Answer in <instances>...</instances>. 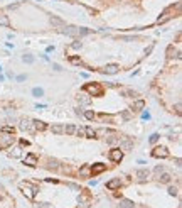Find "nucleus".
<instances>
[{
  "label": "nucleus",
  "mask_w": 182,
  "mask_h": 208,
  "mask_svg": "<svg viewBox=\"0 0 182 208\" xmlns=\"http://www.w3.org/2000/svg\"><path fill=\"white\" fill-rule=\"evenodd\" d=\"M169 195L177 196V188H174V186H170V188H169Z\"/></svg>",
  "instance_id": "obj_31"
},
{
  "label": "nucleus",
  "mask_w": 182,
  "mask_h": 208,
  "mask_svg": "<svg viewBox=\"0 0 182 208\" xmlns=\"http://www.w3.org/2000/svg\"><path fill=\"white\" fill-rule=\"evenodd\" d=\"M0 26H10V22H8V19H7V15H4V14H0Z\"/></svg>",
  "instance_id": "obj_23"
},
{
  "label": "nucleus",
  "mask_w": 182,
  "mask_h": 208,
  "mask_svg": "<svg viewBox=\"0 0 182 208\" xmlns=\"http://www.w3.org/2000/svg\"><path fill=\"white\" fill-rule=\"evenodd\" d=\"M105 169H106V166H105V164H101V162H98V164H94L93 168H91V176L100 174V173H103Z\"/></svg>",
  "instance_id": "obj_9"
},
{
  "label": "nucleus",
  "mask_w": 182,
  "mask_h": 208,
  "mask_svg": "<svg viewBox=\"0 0 182 208\" xmlns=\"http://www.w3.org/2000/svg\"><path fill=\"white\" fill-rule=\"evenodd\" d=\"M148 174H150V173H148V169H137V171H135V176H137V178H138L140 181L147 179Z\"/></svg>",
  "instance_id": "obj_10"
},
{
  "label": "nucleus",
  "mask_w": 182,
  "mask_h": 208,
  "mask_svg": "<svg viewBox=\"0 0 182 208\" xmlns=\"http://www.w3.org/2000/svg\"><path fill=\"white\" fill-rule=\"evenodd\" d=\"M84 137L88 139H96V130L91 127H84Z\"/></svg>",
  "instance_id": "obj_11"
},
{
  "label": "nucleus",
  "mask_w": 182,
  "mask_h": 208,
  "mask_svg": "<svg viewBox=\"0 0 182 208\" xmlns=\"http://www.w3.org/2000/svg\"><path fill=\"white\" fill-rule=\"evenodd\" d=\"M20 151H22L20 147H15L13 151H10V152H8V156H10V157H19V156H20Z\"/></svg>",
  "instance_id": "obj_24"
},
{
  "label": "nucleus",
  "mask_w": 182,
  "mask_h": 208,
  "mask_svg": "<svg viewBox=\"0 0 182 208\" xmlns=\"http://www.w3.org/2000/svg\"><path fill=\"white\" fill-rule=\"evenodd\" d=\"M24 164H27V166H37V164H39V159H37L35 154H27L25 159H24Z\"/></svg>",
  "instance_id": "obj_7"
},
{
  "label": "nucleus",
  "mask_w": 182,
  "mask_h": 208,
  "mask_svg": "<svg viewBox=\"0 0 182 208\" xmlns=\"http://www.w3.org/2000/svg\"><path fill=\"white\" fill-rule=\"evenodd\" d=\"M118 71V66H115V64H110V66L105 68V73H110V74H113Z\"/></svg>",
  "instance_id": "obj_22"
},
{
  "label": "nucleus",
  "mask_w": 182,
  "mask_h": 208,
  "mask_svg": "<svg viewBox=\"0 0 182 208\" xmlns=\"http://www.w3.org/2000/svg\"><path fill=\"white\" fill-rule=\"evenodd\" d=\"M143 107H145V101H143V100H137L133 103V110H135V112H140Z\"/></svg>",
  "instance_id": "obj_17"
},
{
  "label": "nucleus",
  "mask_w": 182,
  "mask_h": 208,
  "mask_svg": "<svg viewBox=\"0 0 182 208\" xmlns=\"http://www.w3.org/2000/svg\"><path fill=\"white\" fill-rule=\"evenodd\" d=\"M135 203L132 202V200H128V198H123L120 202V208H133Z\"/></svg>",
  "instance_id": "obj_13"
},
{
  "label": "nucleus",
  "mask_w": 182,
  "mask_h": 208,
  "mask_svg": "<svg viewBox=\"0 0 182 208\" xmlns=\"http://www.w3.org/2000/svg\"><path fill=\"white\" fill-rule=\"evenodd\" d=\"M79 103H81V105H89V103H91V98H89L88 95H81V96H79Z\"/></svg>",
  "instance_id": "obj_18"
},
{
  "label": "nucleus",
  "mask_w": 182,
  "mask_h": 208,
  "mask_svg": "<svg viewBox=\"0 0 182 208\" xmlns=\"http://www.w3.org/2000/svg\"><path fill=\"white\" fill-rule=\"evenodd\" d=\"M62 132H66L67 135H73L76 132V127H74L73 124H67L66 127H62Z\"/></svg>",
  "instance_id": "obj_14"
},
{
  "label": "nucleus",
  "mask_w": 182,
  "mask_h": 208,
  "mask_svg": "<svg viewBox=\"0 0 182 208\" xmlns=\"http://www.w3.org/2000/svg\"><path fill=\"white\" fill-rule=\"evenodd\" d=\"M34 129H35V130H46L47 125L40 120H34Z\"/></svg>",
  "instance_id": "obj_15"
},
{
  "label": "nucleus",
  "mask_w": 182,
  "mask_h": 208,
  "mask_svg": "<svg viewBox=\"0 0 182 208\" xmlns=\"http://www.w3.org/2000/svg\"><path fill=\"white\" fill-rule=\"evenodd\" d=\"M84 90H86V91H89V93L93 95V96H100V95L103 93V88H101L98 83H93V85H86V86H84Z\"/></svg>",
  "instance_id": "obj_4"
},
{
  "label": "nucleus",
  "mask_w": 182,
  "mask_h": 208,
  "mask_svg": "<svg viewBox=\"0 0 182 208\" xmlns=\"http://www.w3.org/2000/svg\"><path fill=\"white\" fill-rule=\"evenodd\" d=\"M51 130L54 134H62V125L61 124H54V125H51Z\"/></svg>",
  "instance_id": "obj_19"
},
{
  "label": "nucleus",
  "mask_w": 182,
  "mask_h": 208,
  "mask_svg": "<svg viewBox=\"0 0 182 208\" xmlns=\"http://www.w3.org/2000/svg\"><path fill=\"white\" fill-rule=\"evenodd\" d=\"M84 117H86L88 120H94V117H96V115H94L93 110H86V112H84Z\"/></svg>",
  "instance_id": "obj_25"
},
{
  "label": "nucleus",
  "mask_w": 182,
  "mask_h": 208,
  "mask_svg": "<svg viewBox=\"0 0 182 208\" xmlns=\"http://www.w3.org/2000/svg\"><path fill=\"white\" fill-rule=\"evenodd\" d=\"M120 186H121V179H120V178H113V179H110V181L106 183V188L111 189V191H113V189H118Z\"/></svg>",
  "instance_id": "obj_8"
},
{
  "label": "nucleus",
  "mask_w": 182,
  "mask_h": 208,
  "mask_svg": "<svg viewBox=\"0 0 182 208\" xmlns=\"http://www.w3.org/2000/svg\"><path fill=\"white\" fill-rule=\"evenodd\" d=\"M170 179H172V178H170V174H169V173H164V174L159 178V181H160V183H165V184H167V183H170Z\"/></svg>",
  "instance_id": "obj_20"
},
{
  "label": "nucleus",
  "mask_w": 182,
  "mask_h": 208,
  "mask_svg": "<svg viewBox=\"0 0 182 208\" xmlns=\"http://www.w3.org/2000/svg\"><path fill=\"white\" fill-rule=\"evenodd\" d=\"M37 208H54L51 203H47V202H42V203H37Z\"/></svg>",
  "instance_id": "obj_26"
},
{
  "label": "nucleus",
  "mask_w": 182,
  "mask_h": 208,
  "mask_svg": "<svg viewBox=\"0 0 182 208\" xmlns=\"http://www.w3.org/2000/svg\"><path fill=\"white\" fill-rule=\"evenodd\" d=\"M110 159L113 162H120L121 159H123V151L121 149H113V151H110Z\"/></svg>",
  "instance_id": "obj_6"
},
{
  "label": "nucleus",
  "mask_w": 182,
  "mask_h": 208,
  "mask_svg": "<svg viewBox=\"0 0 182 208\" xmlns=\"http://www.w3.org/2000/svg\"><path fill=\"white\" fill-rule=\"evenodd\" d=\"M15 137H13L12 132H0V149H8L13 144Z\"/></svg>",
  "instance_id": "obj_2"
},
{
  "label": "nucleus",
  "mask_w": 182,
  "mask_h": 208,
  "mask_svg": "<svg viewBox=\"0 0 182 208\" xmlns=\"http://www.w3.org/2000/svg\"><path fill=\"white\" fill-rule=\"evenodd\" d=\"M47 168L49 169H57L59 168V161H56V159H47Z\"/></svg>",
  "instance_id": "obj_16"
},
{
  "label": "nucleus",
  "mask_w": 182,
  "mask_h": 208,
  "mask_svg": "<svg viewBox=\"0 0 182 208\" xmlns=\"http://www.w3.org/2000/svg\"><path fill=\"white\" fill-rule=\"evenodd\" d=\"M20 129L24 130V132H35V129H34V120H30V119H22L20 120Z\"/></svg>",
  "instance_id": "obj_3"
},
{
  "label": "nucleus",
  "mask_w": 182,
  "mask_h": 208,
  "mask_svg": "<svg viewBox=\"0 0 182 208\" xmlns=\"http://www.w3.org/2000/svg\"><path fill=\"white\" fill-rule=\"evenodd\" d=\"M51 22H52V26H62V20L56 19V17H52V19H51Z\"/></svg>",
  "instance_id": "obj_29"
},
{
  "label": "nucleus",
  "mask_w": 182,
  "mask_h": 208,
  "mask_svg": "<svg viewBox=\"0 0 182 208\" xmlns=\"http://www.w3.org/2000/svg\"><path fill=\"white\" fill-rule=\"evenodd\" d=\"M121 93L127 95V96H130V98H137V96H138V93H137V91H133V90H123Z\"/></svg>",
  "instance_id": "obj_21"
},
{
  "label": "nucleus",
  "mask_w": 182,
  "mask_h": 208,
  "mask_svg": "<svg viewBox=\"0 0 182 208\" xmlns=\"http://www.w3.org/2000/svg\"><path fill=\"white\" fill-rule=\"evenodd\" d=\"M152 156L154 157H169V151H167V147H164V146H159V147H155L154 151H152Z\"/></svg>",
  "instance_id": "obj_5"
},
{
  "label": "nucleus",
  "mask_w": 182,
  "mask_h": 208,
  "mask_svg": "<svg viewBox=\"0 0 182 208\" xmlns=\"http://www.w3.org/2000/svg\"><path fill=\"white\" fill-rule=\"evenodd\" d=\"M34 95H35V96H40V95L44 93V91H42V90H40V88H34V91H32Z\"/></svg>",
  "instance_id": "obj_32"
},
{
  "label": "nucleus",
  "mask_w": 182,
  "mask_h": 208,
  "mask_svg": "<svg viewBox=\"0 0 182 208\" xmlns=\"http://www.w3.org/2000/svg\"><path fill=\"white\" fill-rule=\"evenodd\" d=\"M157 141H159V134H154L152 137H150V142H152V144H155Z\"/></svg>",
  "instance_id": "obj_33"
},
{
  "label": "nucleus",
  "mask_w": 182,
  "mask_h": 208,
  "mask_svg": "<svg viewBox=\"0 0 182 208\" xmlns=\"http://www.w3.org/2000/svg\"><path fill=\"white\" fill-rule=\"evenodd\" d=\"M19 188H20V191H22V195L25 196V198H29V200H34L35 195H37V191H39V188H37L34 183H30V181L20 183Z\"/></svg>",
  "instance_id": "obj_1"
},
{
  "label": "nucleus",
  "mask_w": 182,
  "mask_h": 208,
  "mask_svg": "<svg viewBox=\"0 0 182 208\" xmlns=\"http://www.w3.org/2000/svg\"><path fill=\"white\" fill-rule=\"evenodd\" d=\"M121 117H123V120H128V119H132V112H130V110H125V112L121 114Z\"/></svg>",
  "instance_id": "obj_27"
},
{
  "label": "nucleus",
  "mask_w": 182,
  "mask_h": 208,
  "mask_svg": "<svg viewBox=\"0 0 182 208\" xmlns=\"http://www.w3.org/2000/svg\"><path fill=\"white\" fill-rule=\"evenodd\" d=\"M67 188L74 189V191H79V186H78V184H74V183H67Z\"/></svg>",
  "instance_id": "obj_30"
},
{
  "label": "nucleus",
  "mask_w": 182,
  "mask_h": 208,
  "mask_svg": "<svg viewBox=\"0 0 182 208\" xmlns=\"http://www.w3.org/2000/svg\"><path fill=\"white\" fill-rule=\"evenodd\" d=\"M79 176H83V178H91V168H89V166H83V168L79 169Z\"/></svg>",
  "instance_id": "obj_12"
},
{
  "label": "nucleus",
  "mask_w": 182,
  "mask_h": 208,
  "mask_svg": "<svg viewBox=\"0 0 182 208\" xmlns=\"http://www.w3.org/2000/svg\"><path fill=\"white\" fill-rule=\"evenodd\" d=\"M74 134L78 135V137H84V127H79V129H76V132Z\"/></svg>",
  "instance_id": "obj_28"
}]
</instances>
